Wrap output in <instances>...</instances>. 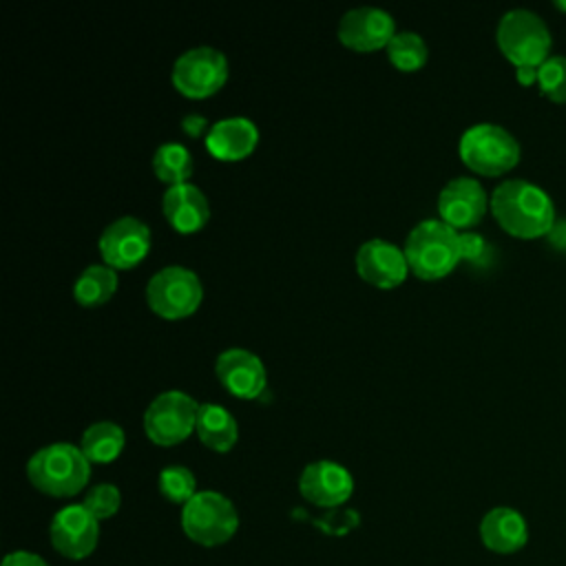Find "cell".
<instances>
[{
  "label": "cell",
  "mask_w": 566,
  "mask_h": 566,
  "mask_svg": "<svg viewBox=\"0 0 566 566\" xmlns=\"http://www.w3.org/2000/svg\"><path fill=\"white\" fill-rule=\"evenodd\" d=\"M491 212L513 237L535 239L555 228V206L544 188L526 179H504L491 195Z\"/></svg>",
  "instance_id": "1"
},
{
  "label": "cell",
  "mask_w": 566,
  "mask_h": 566,
  "mask_svg": "<svg viewBox=\"0 0 566 566\" xmlns=\"http://www.w3.org/2000/svg\"><path fill=\"white\" fill-rule=\"evenodd\" d=\"M27 475L40 493L51 497H71L88 484L91 462L80 447L53 442L29 458Z\"/></svg>",
  "instance_id": "2"
},
{
  "label": "cell",
  "mask_w": 566,
  "mask_h": 566,
  "mask_svg": "<svg viewBox=\"0 0 566 566\" xmlns=\"http://www.w3.org/2000/svg\"><path fill=\"white\" fill-rule=\"evenodd\" d=\"M402 250L416 276L424 281L442 279L460 261V232L442 219H424L409 230Z\"/></svg>",
  "instance_id": "3"
},
{
  "label": "cell",
  "mask_w": 566,
  "mask_h": 566,
  "mask_svg": "<svg viewBox=\"0 0 566 566\" xmlns=\"http://www.w3.org/2000/svg\"><path fill=\"white\" fill-rule=\"evenodd\" d=\"M497 46L517 66L539 69L551 55V31L546 22L528 9H511L497 22Z\"/></svg>",
  "instance_id": "4"
},
{
  "label": "cell",
  "mask_w": 566,
  "mask_h": 566,
  "mask_svg": "<svg viewBox=\"0 0 566 566\" xmlns=\"http://www.w3.org/2000/svg\"><path fill=\"white\" fill-rule=\"evenodd\" d=\"M181 528L199 546H221L239 528L234 504L217 491H197L181 509Z\"/></svg>",
  "instance_id": "5"
},
{
  "label": "cell",
  "mask_w": 566,
  "mask_h": 566,
  "mask_svg": "<svg viewBox=\"0 0 566 566\" xmlns=\"http://www.w3.org/2000/svg\"><path fill=\"white\" fill-rule=\"evenodd\" d=\"M462 161L480 175H504L520 159L517 139L502 126L482 122L467 128L458 144Z\"/></svg>",
  "instance_id": "6"
},
{
  "label": "cell",
  "mask_w": 566,
  "mask_h": 566,
  "mask_svg": "<svg viewBox=\"0 0 566 566\" xmlns=\"http://www.w3.org/2000/svg\"><path fill=\"white\" fill-rule=\"evenodd\" d=\"M203 298L199 276L184 265L157 270L146 285V301L155 314L168 321L190 316Z\"/></svg>",
  "instance_id": "7"
},
{
  "label": "cell",
  "mask_w": 566,
  "mask_h": 566,
  "mask_svg": "<svg viewBox=\"0 0 566 566\" xmlns=\"http://www.w3.org/2000/svg\"><path fill=\"white\" fill-rule=\"evenodd\" d=\"M197 400L179 389L153 398L144 411V431L159 447H172L195 431Z\"/></svg>",
  "instance_id": "8"
},
{
  "label": "cell",
  "mask_w": 566,
  "mask_h": 566,
  "mask_svg": "<svg viewBox=\"0 0 566 566\" xmlns=\"http://www.w3.org/2000/svg\"><path fill=\"white\" fill-rule=\"evenodd\" d=\"M172 86L186 97H208L228 80V60L214 46H195L184 51L170 71Z\"/></svg>",
  "instance_id": "9"
},
{
  "label": "cell",
  "mask_w": 566,
  "mask_h": 566,
  "mask_svg": "<svg viewBox=\"0 0 566 566\" xmlns=\"http://www.w3.org/2000/svg\"><path fill=\"white\" fill-rule=\"evenodd\" d=\"M51 546L66 559L88 557L99 539V520L84 504L60 509L49 526Z\"/></svg>",
  "instance_id": "10"
},
{
  "label": "cell",
  "mask_w": 566,
  "mask_h": 566,
  "mask_svg": "<svg viewBox=\"0 0 566 566\" xmlns=\"http://www.w3.org/2000/svg\"><path fill=\"white\" fill-rule=\"evenodd\" d=\"M150 250V228L137 217H119L99 234V254L113 270L135 268Z\"/></svg>",
  "instance_id": "11"
},
{
  "label": "cell",
  "mask_w": 566,
  "mask_h": 566,
  "mask_svg": "<svg viewBox=\"0 0 566 566\" xmlns=\"http://www.w3.org/2000/svg\"><path fill=\"white\" fill-rule=\"evenodd\" d=\"M338 40L360 53L387 49L389 40L396 35L394 18L380 7H354L343 13L338 22Z\"/></svg>",
  "instance_id": "12"
},
{
  "label": "cell",
  "mask_w": 566,
  "mask_h": 566,
  "mask_svg": "<svg viewBox=\"0 0 566 566\" xmlns=\"http://www.w3.org/2000/svg\"><path fill=\"white\" fill-rule=\"evenodd\" d=\"M298 491L310 504L334 509L345 504L354 493V478L338 462L316 460L301 471Z\"/></svg>",
  "instance_id": "13"
},
{
  "label": "cell",
  "mask_w": 566,
  "mask_h": 566,
  "mask_svg": "<svg viewBox=\"0 0 566 566\" xmlns=\"http://www.w3.org/2000/svg\"><path fill=\"white\" fill-rule=\"evenodd\" d=\"M486 192L473 177H453L438 195L440 219L453 230L473 228L486 212Z\"/></svg>",
  "instance_id": "14"
},
{
  "label": "cell",
  "mask_w": 566,
  "mask_h": 566,
  "mask_svg": "<svg viewBox=\"0 0 566 566\" xmlns=\"http://www.w3.org/2000/svg\"><path fill=\"white\" fill-rule=\"evenodd\" d=\"M217 378L237 398H256L268 385L265 365L256 354L243 347H230L217 356Z\"/></svg>",
  "instance_id": "15"
},
{
  "label": "cell",
  "mask_w": 566,
  "mask_h": 566,
  "mask_svg": "<svg viewBox=\"0 0 566 566\" xmlns=\"http://www.w3.org/2000/svg\"><path fill=\"white\" fill-rule=\"evenodd\" d=\"M358 274L376 287H396L405 281L409 263L405 250L385 239H369L356 250Z\"/></svg>",
  "instance_id": "16"
},
{
  "label": "cell",
  "mask_w": 566,
  "mask_h": 566,
  "mask_svg": "<svg viewBox=\"0 0 566 566\" xmlns=\"http://www.w3.org/2000/svg\"><path fill=\"white\" fill-rule=\"evenodd\" d=\"M161 210L166 221L181 234L201 230L210 219V206L199 186L186 181L168 186L161 197Z\"/></svg>",
  "instance_id": "17"
},
{
  "label": "cell",
  "mask_w": 566,
  "mask_h": 566,
  "mask_svg": "<svg viewBox=\"0 0 566 566\" xmlns=\"http://www.w3.org/2000/svg\"><path fill=\"white\" fill-rule=\"evenodd\" d=\"M259 142V130L252 119L234 115L223 117L206 133V148L221 161H237L248 157Z\"/></svg>",
  "instance_id": "18"
},
{
  "label": "cell",
  "mask_w": 566,
  "mask_h": 566,
  "mask_svg": "<svg viewBox=\"0 0 566 566\" xmlns=\"http://www.w3.org/2000/svg\"><path fill=\"white\" fill-rule=\"evenodd\" d=\"M480 539L489 551L511 555L528 542L526 520L511 506H495L480 522Z\"/></svg>",
  "instance_id": "19"
},
{
  "label": "cell",
  "mask_w": 566,
  "mask_h": 566,
  "mask_svg": "<svg viewBox=\"0 0 566 566\" xmlns=\"http://www.w3.org/2000/svg\"><path fill=\"white\" fill-rule=\"evenodd\" d=\"M195 431L199 440L219 453H226L234 447L239 429L234 416L214 402H203L197 409V420H195Z\"/></svg>",
  "instance_id": "20"
},
{
  "label": "cell",
  "mask_w": 566,
  "mask_h": 566,
  "mask_svg": "<svg viewBox=\"0 0 566 566\" xmlns=\"http://www.w3.org/2000/svg\"><path fill=\"white\" fill-rule=\"evenodd\" d=\"M124 442H126V436L119 424L111 420H99L84 429L80 449L88 462L106 464V462H113L124 451Z\"/></svg>",
  "instance_id": "21"
},
{
  "label": "cell",
  "mask_w": 566,
  "mask_h": 566,
  "mask_svg": "<svg viewBox=\"0 0 566 566\" xmlns=\"http://www.w3.org/2000/svg\"><path fill=\"white\" fill-rule=\"evenodd\" d=\"M117 290V272L106 263H93L73 283V296L84 307L104 305Z\"/></svg>",
  "instance_id": "22"
},
{
  "label": "cell",
  "mask_w": 566,
  "mask_h": 566,
  "mask_svg": "<svg viewBox=\"0 0 566 566\" xmlns=\"http://www.w3.org/2000/svg\"><path fill=\"white\" fill-rule=\"evenodd\" d=\"M195 161L192 153L177 142H166L155 148L153 153V170L159 181H166L168 186L186 184L192 175Z\"/></svg>",
  "instance_id": "23"
},
{
  "label": "cell",
  "mask_w": 566,
  "mask_h": 566,
  "mask_svg": "<svg viewBox=\"0 0 566 566\" xmlns=\"http://www.w3.org/2000/svg\"><path fill=\"white\" fill-rule=\"evenodd\" d=\"M387 55L396 69L418 71L427 62V44L418 33L400 31L389 40Z\"/></svg>",
  "instance_id": "24"
},
{
  "label": "cell",
  "mask_w": 566,
  "mask_h": 566,
  "mask_svg": "<svg viewBox=\"0 0 566 566\" xmlns=\"http://www.w3.org/2000/svg\"><path fill=\"white\" fill-rule=\"evenodd\" d=\"M159 493L172 502V504H186L195 497L197 493V480L195 473L181 464H170L166 469H161L159 480H157Z\"/></svg>",
  "instance_id": "25"
},
{
  "label": "cell",
  "mask_w": 566,
  "mask_h": 566,
  "mask_svg": "<svg viewBox=\"0 0 566 566\" xmlns=\"http://www.w3.org/2000/svg\"><path fill=\"white\" fill-rule=\"evenodd\" d=\"M537 84L548 99L566 104V55H551L537 69Z\"/></svg>",
  "instance_id": "26"
},
{
  "label": "cell",
  "mask_w": 566,
  "mask_h": 566,
  "mask_svg": "<svg viewBox=\"0 0 566 566\" xmlns=\"http://www.w3.org/2000/svg\"><path fill=\"white\" fill-rule=\"evenodd\" d=\"M95 520H108L119 511L122 504V493L115 484H95L93 489H88V493L84 495L82 502Z\"/></svg>",
  "instance_id": "27"
},
{
  "label": "cell",
  "mask_w": 566,
  "mask_h": 566,
  "mask_svg": "<svg viewBox=\"0 0 566 566\" xmlns=\"http://www.w3.org/2000/svg\"><path fill=\"white\" fill-rule=\"evenodd\" d=\"M486 252H489V245L478 232H471V230L460 232V259L478 263L486 256Z\"/></svg>",
  "instance_id": "28"
},
{
  "label": "cell",
  "mask_w": 566,
  "mask_h": 566,
  "mask_svg": "<svg viewBox=\"0 0 566 566\" xmlns=\"http://www.w3.org/2000/svg\"><path fill=\"white\" fill-rule=\"evenodd\" d=\"M2 566H49L40 555L29 553V551H13L4 555Z\"/></svg>",
  "instance_id": "29"
},
{
  "label": "cell",
  "mask_w": 566,
  "mask_h": 566,
  "mask_svg": "<svg viewBox=\"0 0 566 566\" xmlns=\"http://www.w3.org/2000/svg\"><path fill=\"white\" fill-rule=\"evenodd\" d=\"M181 128H184V133H186V135H190V137H199V135L208 128V119H206L203 115L190 113V115H186V117L181 119ZM208 130H210V128H208Z\"/></svg>",
  "instance_id": "30"
},
{
  "label": "cell",
  "mask_w": 566,
  "mask_h": 566,
  "mask_svg": "<svg viewBox=\"0 0 566 566\" xmlns=\"http://www.w3.org/2000/svg\"><path fill=\"white\" fill-rule=\"evenodd\" d=\"M515 75H517V82L522 86H531V84L537 82V69L535 66H517Z\"/></svg>",
  "instance_id": "31"
},
{
  "label": "cell",
  "mask_w": 566,
  "mask_h": 566,
  "mask_svg": "<svg viewBox=\"0 0 566 566\" xmlns=\"http://www.w3.org/2000/svg\"><path fill=\"white\" fill-rule=\"evenodd\" d=\"M555 7L562 9V11H566V0H555Z\"/></svg>",
  "instance_id": "32"
}]
</instances>
